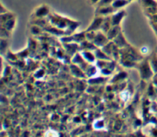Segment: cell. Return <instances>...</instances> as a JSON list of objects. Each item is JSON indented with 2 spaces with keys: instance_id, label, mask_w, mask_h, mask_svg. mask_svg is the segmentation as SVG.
Returning <instances> with one entry per match:
<instances>
[{
  "instance_id": "cell-1",
  "label": "cell",
  "mask_w": 157,
  "mask_h": 137,
  "mask_svg": "<svg viewBox=\"0 0 157 137\" xmlns=\"http://www.w3.org/2000/svg\"><path fill=\"white\" fill-rule=\"evenodd\" d=\"M130 2L127 0H113V8H121L123 6H126Z\"/></svg>"
},
{
  "instance_id": "cell-2",
  "label": "cell",
  "mask_w": 157,
  "mask_h": 137,
  "mask_svg": "<svg viewBox=\"0 0 157 137\" xmlns=\"http://www.w3.org/2000/svg\"><path fill=\"white\" fill-rule=\"evenodd\" d=\"M48 12V10L47 7H45V6H41L36 12V15L41 16V15H44L45 14H47Z\"/></svg>"
},
{
  "instance_id": "cell-3",
  "label": "cell",
  "mask_w": 157,
  "mask_h": 137,
  "mask_svg": "<svg viewBox=\"0 0 157 137\" xmlns=\"http://www.w3.org/2000/svg\"><path fill=\"white\" fill-rule=\"evenodd\" d=\"M113 0H100L98 2V5L100 6H107L110 2H113Z\"/></svg>"
},
{
  "instance_id": "cell-4",
  "label": "cell",
  "mask_w": 157,
  "mask_h": 137,
  "mask_svg": "<svg viewBox=\"0 0 157 137\" xmlns=\"http://www.w3.org/2000/svg\"><path fill=\"white\" fill-rule=\"evenodd\" d=\"M90 1H91V2L93 3V4H95V3H98L100 0H90Z\"/></svg>"
},
{
  "instance_id": "cell-5",
  "label": "cell",
  "mask_w": 157,
  "mask_h": 137,
  "mask_svg": "<svg viewBox=\"0 0 157 137\" xmlns=\"http://www.w3.org/2000/svg\"><path fill=\"white\" fill-rule=\"evenodd\" d=\"M127 1H129V2H130V1H133V0H127Z\"/></svg>"
}]
</instances>
